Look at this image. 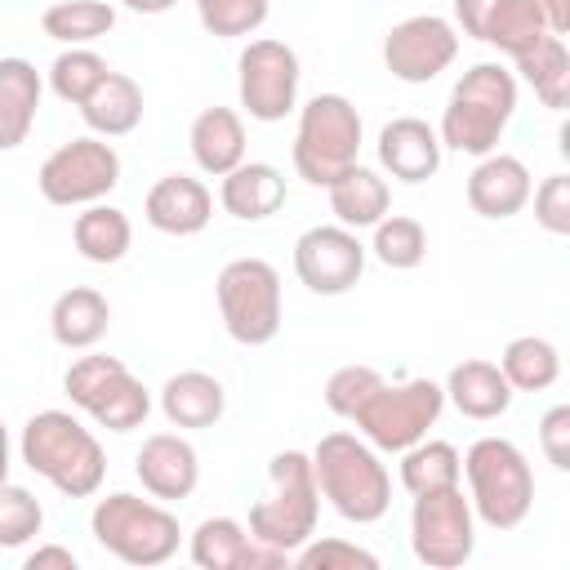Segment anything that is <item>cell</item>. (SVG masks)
<instances>
[{
  "label": "cell",
  "instance_id": "cell-1",
  "mask_svg": "<svg viewBox=\"0 0 570 570\" xmlns=\"http://www.w3.org/2000/svg\"><path fill=\"white\" fill-rule=\"evenodd\" d=\"M22 463L67 499H94L107 476L102 441L67 410H40L18 436Z\"/></svg>",
  "mask_w": 570,
  "mask_h": 570
},
{
  "label": "cell",
  "instance_id": "cell-2",
  "mask_svg": "<svg viewBox=\"0 0 570 570\" xmlns=\"http://www.w3.org/2000/svg\"><path fill=\"white\" fill-rule=\"evenodd\" d=\"M321 499L352 525H374L392 508V476L361 432H325L312 450Z\"/></svg>",
  "mask_w": 570,
  "mask_h": 570
},
{
  "label": "cell",
  "instance_id": "cell-3",
  "mask_svg": "<svg viewBox=\"0 0 570 570\" xmlns=\"http://www.w3.org/2000/svg\"><path fill=\"white\" fill-rule=\"evenodd\" d=\"M512 111H517V76L499 62H476L454 80L441 125H436V138L450 151L481 160L499 147Z\"/></svg>",
  "mask_w": 570,
  "mask_h": 570
},
{
  "label": "cell",
  "instance_id": "cell-4",
  "mask_svg": "<svg viewBox=\"0 0 570 570\" xmlns=\"http://www.w3.org/2000/svg\"><path fill=\"white\" fill-rule=\"evenodd\" d=\"M316 517H321V490H316L312 454L276 450L267 459V494L249 508L245 530L258 543H272L294 557V548H303L316 534Z\"/></svg>",
  "mask_w": 570,
  "mask_h": 570
},
{
  "label": "cell",
  "instance_id": "cell-5",
  "mask_svg": "<svg viewBox=\"0 0 570 570\" xmlns=\"http://www.w3.org/2000/svg\"><path fill=\"white\" fill-rule=\"evenodd\" d=\"M472 517L490 530H517L534 508V472L508 436H481L463 454Z\"/></svg>",
  "mask_w": 570,
  "mask_h": 570
},
{
  "label": "cell",
  "instance_id": "cell-6",
  "mask_svg": "<svg viewBox=\"0 0 570 570\" xmlns=\"http://www.w3.org/2000/svg\"><path fill=\"white\" fill-rule=\"evenodd\" d=\"M89 530L102 552H111L125 566H142V570L165 566L183 543L178 517L160 499H142L129 490L98 499L89 512Z\"/></svg>",
  "mask_w": 570,
  "mask_h": 570
},
{
  "label": "cell",
  "instance_id": "cell-7",
  "mask_svg": "<svg viewBox=\"0 0 570 570\" xmlns=\"http://www.w3.org/2000/svg\"><path fill=\"white\" fill-rule=\"evenodd\" d=\"M361 156V111L343 94H316L298 107L294 174L307 187H330Z\"/></svg>",
  "mask_w": 570,
  "mask_h": 570
},
{
  "label": "cell",
  "instance_id": "cell-8",
  "mask_svg": "<svg viewBox=\"0 0 570 570\" xmlns=\"http://www.w3.org/2000/svg\"><path fill=\"white\" fill-rule=\"evenodd\" d=\"M62 392L80 414H89L107 432H134L151 414V392L142 387V379L107 352L76 356L62 374Z\"/></svg>",
  "mask_w": 570,
  "mask_h": 570
},
{
  "label": "cell",
  "instance_id": "cell-9",
  "mask_svg": "<svg viewBox=\"0 0 570 570\" xmlns=\"http://www.w3.org/2000/svg\"><path fill=\"white\" fill-rule=\"evenodd\" d=\"M445 410V387L432 379H405V383H379L370 392V401L352 414L356 432L383 450V454H401L414 441L428 436V428L441 419Z\"/></svg>",
  "mask_w": 570,
  "mask_h": 570
},
{
  "label": "cell",
  "instance_id": "cell-10",
  "mask_svg": "<svg viewBox=\"0 0 570 570\" xmlns=\"http://www.w3.org/2000/svg\"><path fill=\"white\" fill-rule=\"evenodd\" d=\"M214 294L223 330L236 343L263 347L281 334V272L267 258H232L218 272Z\"/></svg>",
  "mask_w": 570,
  "mask_h": 570
},
{
  "label": "cell",
  "instance_id": "cell-11",
  "mask_svg": "<svg viewBox=\"0 0 570 570\" xmlns=\"http://www.w3.org/2000/svg\"><path fill=\"white\" fill-rule=\"evenodd\" d=\"M116 183H120V156L98 134L62 142L58 151L45 156V165L36 174L40 196L58 209H85L94 200H107L116 191Z\"/></svg>",
  "mask_w": 570,
  "mask_h": 570
},
{
  "label": "cell",
  "instance_id": "cell-12",
  "mask_svg": "<svg viewBox=\"0 0 570 570\" xmlns=\"http://www.w3.org/2000/svg\"><path fill=\"white\" fill-rule=\"evenodd\" d=\"M410 548L428 570H459L476 552V517H472L463 485L414 494Z\"/></svg>",
  "mask_w": 570,
  "mask_h": 570
},
{
  "label": "cell",
  "instance_id": "cell-13",
  "mask_svg": "<svg viewBox=\"0 0 570 570\" xmlns=\"http://www.w3.org/2000/svg\"><path fill=\"white\" fill-rule=\"evenodd\" d=\"M298 80H303L298 53L285 40H272V36L249 40L236 58V94L249 120H263V125L285 120L298 107Z\"/></svg>",
  "mask_w": 570,
  "mask_h": 570
},
{
  "label": "cell",
  "instance_id": "cell-14",
  "mask_svg": "<svg viewBox=\"0 0 570 570\" xmlns=\"http://www.w3.org/2000/svg\"><path fill=\"white\" fill-rule=\"evenodd\" d=\"M365 245L356 240L352 227L343 223H321V227H307L298 240H294V276L321 294V298H338L347 294L361 272H365Z\"/></svg>",
  "mask_w": 570,
  "mask_h": 570
},
{
  "label": "cell",
  "instance_id": "cell-15",
  "mask_svg": "<svg viewBox=\"0 0 570 570\" xmlns=\"http://www.w3.org/2000/svg\"><path fill=\"white\" fill-rule=\"evenodd\" d=\"M459 53V31L441 13H414L383 36V67L405 85L436 80Z\"/></svg>",
  "mask_w": 570,
  "mask_h": 570
},
{
  "label": "cell",
  "instance_id": "cell-16",
  "mask_svg": "<svg viewBox=\"0 0 570 570\" xmlns=\"http://www.w3.org/2000/svg\"><path fill=\"white\" fill-rule=\"evenodd\" d=\"M134 472L142 481V490L160 503H178L187 499L196 485H200V454L187 436L178 432H156L142 441L138 459H134Z\"/></svg>",
  "mask_w": 570,
  "mask_h": 570
},
{
  "label": "cell",
  "instance_id": "cell-17",
  "mask_svg": "<svg viewBox=\"0 0 570 570\" xmlns=\"http://www.w3.org/2000/svg\"><path fill=\"white\" fill-rule=\"evenodd\" d=\"M530 191H534V178L525 169L521 156H508V151H490L476 160V169L468 174V205L472 214L481 218H512L530 205Z\"/></svg>",
  "mask_w": 570,
  "mask_h": 570
},
{
  "label": "cell",
  "instance_id": "cell-18",
  "mask_svg": "<svg viewBox=\"0 0 570 570\" xmlns=\"http://www.w3.org/2000/svg\"><path fill=\"white\" fill-rule=\"evenodd\" d=\"M441 138L419 116H396L379 129V165L401 183H428L441 169Z\"/></svg>",
  "mask_w": 570,
  "mask_h": 570
},
{
  "label": "cell",
  "instance_id": "cell-19",
  "mask_svg": "<svg viewBox=\"0 0 570 570\" xmlns=\"http://www.w3.org/2000/svg\"><path fill=\"white\" fill-rule=\"evenodd\" d=\"M142 214L165 236H196L214 218V196H209V187L200 178L165 174V178L151 183V191L142 200Z\"/></svg>",
  "mask_w": 570,
  "mask_h": 570
},
{
  "label": "cell",
  "instance_id": "cell-20",
  "mask_svg": "<svg viewBox=\"0 0 570 570\" xmlns=\"http://www.w3.org/2000/svg\"><path fill=\"white\" fill-rule=\"evenodd\" d=\"M218 205L236 223H263L285 205V174L267 160H240L218 183Z\"/></svg>",
  "mask_w": 570,
  "mask_h": 570
},
{
  "label": "cell",
  "instance_id": "cell-21",
  "mask_svg": "<svg viewBox=\"0 0 570 570\" xmlns=\"http://www.w3.org/2000/svg\"><path fill=\"white\" fill-rule=\"evenodd\" d=\"M107 325H111V303L102 289L94 285H71L53 298L49 307V334L58 347L67 352H89L107 338Z\"/></svg>",
  "mask_w": 570,
  "mask_h": 570
},
{
  "label": "cell",
  "instance_id": "cell-22",
  "mask_svg": "<svg viewBox=\"0 0 570 570\" xmlns=\"http://www.w3.org/2000/svg\"><path fill=\"white\" fill-rule=\"evenodd\" d=\"M223 410H227V392L205 370H178L160 383V414L174 428H187V432L214 428L223 419Z\"/></svg>",
  "mask_w": 570,
  "mask_h": 570
},
{
  "label": "cell",
  "instance_id": "cell-23",
  "mask_svg": "<svg viewBox=\"0 0 570 570\" xmlns=\"http://www.w3.org/2000/svg\"><path fill=\"white\" fill-rule=\"evenodd\" d=\"M445 401L476 423H490L499 414H508L512 405V383L503 379V370L494 361H459L445 374Z\"/></svg>",
  "mask_w": 570,
  "mask_h": 570
},
{
  "label": "cell",
  "instance_id": "cell-24",
  "mask_svg": "<svg viewBox=\"0 0 570 570\" xmlns=\"http://www.w3.org/2000/svg\"><path fill=\"white\" fill-rule=\"evenodd\" d=\"M187 142H191L196 169L209 178H223L227 169H236L245 160V120L232 107H205L191 120Z\"/></svg>",
  "mask_w": 570,
  "mask_h": 570
},
{
  "label": "cell",
  "instance_id": "cell-25",
  "mask_svg": "<svg viewBox=\"0 0 570 570\" xmlns=\"http://www.w3.org/2000/svg\"><path fill=\"white\" fill-rule=\"evenodd\" d=\"M45 80L27 58H0V151L27 142L40 111Z\"/></svg>",
  "mask_w": 570,
  "mask_h": 570
},
{
  "label": "cell",
  "instance_id": "cell-26",
  "mask_svg": "<svg viewBox=\"0 0 570 570\" xmlns=\"http://www.w3.org/2000/svg\"><path fill=\"white\" fill-rule=\"evenodd\" d=\"M80 120L98 134V138H125L138 129L142 120V85L125 71H107L94 94L80 102Z\"/></svg>",
  "mask_w": 570,
  "mask_h": 570
},
{
  "label": "cell",
  "instance_id": "cell-27",
  "mask_svg": "<svg viewBox=\"0 0 570 570\" xmlns=\"http://www.w3.org/2000/svg\"><path fill=\"white\" fill-rule=\"evenodd\" d=\"M325 191H330V214H334L343 227H352V232L374 227V223L387 214V205H392L387 178H383L379 169L361 165V160H356L352 169H343Z\"/></svg>",
  "mask_w": 570,
  "mask_h": 570
},
{
  "label": "cell",
  "instance_id": "cell-28",
  "mask_svg": "<svg viewBox=\"0 0 570 570\" xmlns=\"http://www.w3.org/2000/svg\"><path fill=\"white\" fill-rule=\"evenodd\" d=\"M71 240H76V249H80L85 263L111 267V263H120V258L129 254V245H134V223H129L125 209L94 200V205H85V209L76 214Z\"/></svg>",
  "mask_w": 570,
  "mask_h": 570
},
{
  "label": "cell",
  "instance_id": "cell-29",
  "mask_svg": "<svg viewBox=\"0 0 570 570\" xmlns=\"http://www.w3.org/2000/svg\"><path fill=\"white\" fill-rule=\"evenodd\" d=\"M512 62H517L521 80L534 89V98L548 111H566V98H570V53H566L561 36H543L534 49H525Z\"/></svg>",
  "mask_w": 570,
  "mask_h": 570
},
{
  "label": "cell",
  "instance_id": "cell-30",
  "mask_svg": "<svg viewBox=\"0 0 570 570\" xmlns=\"http://www.w3.org/2000/svg\"><path fill=\"white\" fill-rule=\"evenodd\" d=\"M401 485L410 494H428V490H445V485H463V454L450 441H414L410 450H401Z\"/></svg>",
  "mask_w": 570,
  "mask_h": 570
},
{
  "label": "cell",
  "instance_id": "cell-31",
  "mask_svg": "<svg viewBox=\"0 0 570 570\" xmlns=\"http://www.w3.org/2000/svg\"><path fill=\"white\" fill-rule=\"evenodd\" d=\"M543 36H548V27H543L534 0H494L485 22H481V45H494L508 58H521Z\"/></svg>",
  "mask_w": 570,
  "mask_h": 570
},
{
  "label": "cell",
  "instance_id": "cell-32",
  "mask_svg": "<svg viewBox=\"0 0 570 570\" xmlns=\"http://www.w3.org/2000/svg\"><path fill=\"white\" fill-rule=\"evenodd\" d=\"M116 27L111 0H58L40 13V31L58 45H94Z\"/></svg>",
  "mask_w": 570,
  "mask_h": 570
},
{
  "label": "cell",
  "instance_id": "cell-33",
  "mask_svg": "<svg viewBox=\"0 0 570 570\" xmlns=\"http://www.w3.org/2000/svg\"><path fill=\"white\" fill-rule=\"evenodd\" d=\"M499 370L512 383V392H543L561 379V352H557V343H548L539 334H521L503 347Z\"/></svg>",
  "mask_w": 570,
  "mask_h": 570
},
{
  "label": "cell",
  "instance_id": "cell-34",
  "mask_svg": "<svg viewBox=\"0 0 570 570\" xmlns=\"http://www.w3.org/2000/svg\"><path fill=\"white\" fill-rule=\"evenodd\" d=\"M245 548H249V530L236 517H205L187 539V552L200 570H240Z\"/></svg>",
  "mask_w": 570,
  "mask_h": 570
},
{
  "label": "cell",
  "instance_id": "cell-35",
  "mask_svg": "<svg viewBox=\"0 0 570 570\" xmlns=\"http://www.w3.org/2000/svg\"><path fill=\"white\" fill-rule=\"evenodd\" d=\"M370 254L392 272H414L428 258V227L419 218H410V214H383L374 223Z\"/></svg>",
  "mask_w": 570,
  "mask_h": 570
},
{
  "label": "cell",
  "instance_id": "cell-36",
  "mask_svg": "<svg viewBox=\"0 0 570 570\" xmlns=\"http://www.w3.org/2000/svg\"><path fill=\"white\" fill-rule=\"evenodd\" d=\"M107 71H111V67H107V58H102V53H94L89 45H67V49L49 62V89H53V98H58V102L80 107Z\"/></svg>",
  "mask_w": 570,
  "mask_h": 570
},
{
  "label": "cell",
  "instance_id": "cell-37",
  "mask_svg": "<svg viewBox=\"0 0 570 570\" xmlns=\"http://www.w3.org/2000/svg\"><path fill=\"white\" fill-rule=\"evenodd\" d=\"M191 4H196L200 27L218 40L254 36L267 22V0H191Z\"/></svg>",
  "mask_w": 570,
  "mask_h": 570
},
{
  "label": "cell",
  "instance_id": "cell-38",
  "mask_svg": "<svg viewBox=\"0 0 570 570\" xmlns=\"http://www.w3.org/2000/svg\"><path fill=\"white\" fill-rule=\"evenodd\" d=\"M45 525V508L27 485L4 481L0 485V548H22L40 534Z\"/></svg>",
  "mask_w": 570,
  "mask_h": 570
},
{
  "label": "cell",
  "instance_id": "cell-39",
  "mask_svg": "<svg viewBox=\"0 0 570 570\" xmlns=\"http://www.w3.org/2000/svg\"><path fill=\"white\" fill-rule=\"evenodd\" d=\"M298 570H356V566H365V570H379V557L370 552V548H361V543H352V539H338V534H330V539H307L303 548H294V557H289Z\"/></svg>",
  "mask_w": 570,
  "mask_h": 570
},
{
  "label": "cell",
  "instance_id": "cell-40",
  "mask_svg": "<svg viewBox=\"0 0 570 570\" xmlns=\"http://www.w3.org/2000/svg\"><path fill=\"white\" fill-rule=\"evenodd\" d=\"M383 383V374L374 370V365H338L330 379H325V405H330V414H338V419H352L365 401H370V392Z\"/></svg>",
  "mask_w": 570,
  "mask_h": 570
},
{
  "label": "cell",
  "instance_id": "cell-41",
  "mask_svg": "<svg viewBox=\"0 0 570 570\" xmlns=\"http://www.w3.org/2000/svg\"><path fill=\"white\" fill-rule=\"evenodd\" d=\"M530 196H534V223L552 236H570V174H548Z\"/></svg>",
  "mask_w": 570,
  "mask_h": 570
},
{
  "label": "cell",
  "instance_id": "cell-42",
  "mask_svg": "<svg viewBox=\"0 0 570 570\" xmlns=\"http://www.w3.org/2000/svg\"><path fill=\"white\" fill-rule=\"evenodd\" d=\"M539 450L557 472H570V405H552L539 419Z\"/></svg>",
  "mask_w": 570,
  "mask_h": 570
},
{
  "label": "cell",
  "instance_id": "cell-43",
  "mask_svg": "<svg viewBox=\"0 0 570 570\" xmlns=\"http://www.w3.org/2000/svg\"><path fill=\"white\" fill-rule=\"evenodd\" d=\"M27 570H45V566H58V570H76V552L71 548H62V543H40V548H31L27 552V561H22Z\"/></svg>",
  "mask_w": 570,
  "mask_h": 570
},
{
  "label": "cell",
  "instance_id": "cell-44",
  "mask_svg": "<svg viewBox=\"0 0 570 570\" xmlns=\"http://www.w3.org/2000/svg\"><path fill=\"white\" fill-rule=\"evenodd\" d=\"M490 4H494V0H454V22L463 27V36L481 40V22H485Z\"/></svg>",
  "mask_w": 570,
  "mask_h": 570
},
{
  "label": "cell",
  "instance_id": "cell-45",
  "mask_svg": "<svg viewBox=\"0 0 570 570\" xmlns=\"http://www.w3.org/2000/svg\"><path fill=\"white\" fill-rule=\"evenodd\" d=\"M548 36H566L570 31V0H534Z\"/></svg>",
  "mask_w": 570,
  "mask_h": 570
},
{
  "label": "cell",
  "instance_id": "cell-46",
  "mask_svg": "<svg viewBox=\"0 0 570 570\" xmlns=\"http://www.w3.org/2000/svg\"><path fill=\"white\" fill-rule=\"evenodd\" d=\"M120 9H129V13H142V18H156V13H169L178 0H116Z\"/></svg>",
  "mask_w": 570,
  "mask_h": 570
},
{
  "label": "cell",
  "instance_id": "cell-47",
  "mask_svg": "<svg viewBox=\"0 0 570 570\" xmlns=\"http://www.w3.org/2000/svg\"><path fill=\"white\" fill-rule=\"evenodd\" d=\"M9 468H13V445H9V428L0 419V485L9 481Z\"/></svg>",
  "mask_w": 570,
  "mask_h": 570
}]
</instances>
